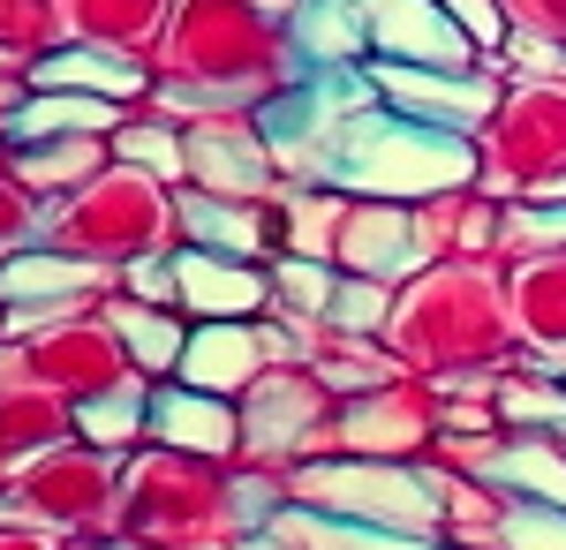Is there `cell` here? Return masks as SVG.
I'll list each match as a JSON object with an SVG mask.
<instances>
[{
    "instance_id": "6da1fadb",
    "label": "cell",
    "mask_w": 566,
    "mask_h": 550,
    "mask_svg": "<svg viewBox=\"0 0 566 550\" xmlns=\"http://www.w3.org/2000/svg\"><path fill=\"white\" fill-rule=\"evenodd\" d=\"M370 23H378V39L392 53H408V61H469V39L431 15L423 0H370Z\"/></svg>"
},
{
    "instance_id": "7a4b0ae2",
    "label": "cell",
    "mask_w": 566,
    "mask_h": 550,
    "mask_svg": "<svg viewBox=\"0 0 566 550\" xmlns=\"http://www.w3.org/2000/svg\"><path fill=\"white\" fill-rule=\"evenodd\" d=\"M151 430L167 437V445H205V453H227L234 445V415L219 408V392H159L151 400Z\"/></svg>"
},
{
    "instance_id": "3957f363",
    "label": "cell",
    "mask_w": 566,
    "mask_h": 550,
    "mask_svg": "<svg viewBox=\"0 0 566 550\" xmlns=\"http://www.w3.org/2000/svg\"><path fill=\"white\" fill-rule=\"evenodd\" d=\"M175 295L197 302L212 325H227L234 309H250V302H264V287L250 279V272H234V264H219V256H181L175 264Z\"/></svg>"
},
{
    "instance_id": "277c9868",
    "label": "cell",
    "mask_w": 566,
    "mask_h": 550,
    "mask_svg": "<svg viewBox=\"0 0 566 550\" xmlns=\"http://www.w3.org/2000/svg\"><path fill=\"white\" fill-rule=\"evenodd\" d=\"M250 355H258V339H242L234 325H205V332L181 347V370H189L197 392H219V384H234L250 370Z\"/></svg>"
},
{
    "instance_id": "5b68a950",
    "label": "cell",
    "mask_w": 566,
    "mask_h": 550,
    "mask_svg": "<svg viewBox=\"0 0 566 550\" xmlns=\"http://www.w3.org/2000/svg\"><path fill=\"white\" fill-rule=\"evenodd\" d=\"M181 226H189L197 242H212V250H242V256L264 242L258 226H250V212H227L219 197H181Z\"/></svg>"
},
{
    "instance_id": "8992f818",
    "label": "cell",
    "mask_w": 566,
    "mask_h": 550,
    "mask_svg": "<svg viewBox=\"0 0 566 550\" xmlns=\"http://www.w3.org/2000/svg\"><path fill=\"white\" fill-rule=\"evenodd\" d=\"M114 325H122V339L136 347L144 370H167V362H181V347H189V339H181L167 317H151V309H114Z\"/></svg>"
},
{
    "instance_id": "52a82bcc",
    "label": "cell",
    "mask_w": 566,
    "mask_h": 550,
    "mask_svg": "<svg viewBox=\"0 0 566 550\" xmlns=\"http://www.w3.org/2000/svg\"><path fill=\"white\" fill-rule=\"evenodd\" d=\"M45 128H114L106 98H39L31 114H15V136H45Z\"/></svg>"
},
{
    "instance_id": "ba28073f",
    "label": "cell",
    "mask_w": 566,
    "mask_h": 550,
    "mask_svg": "<svg viewBox=\"0 0 566 550\" xmlns=\"http://www.w3.org/2000/svg\"><path fill=\"white\" fill-rule=\"evenodd\" d=\"M272 287H280L287 309H303V317H325V309H333V279L317 272V256H287V264L272 272Z\"/></svg>"
},
{
    "instance_id": "9c48e42d",
    "label": "cell",
    "mask_w": 566,
    "mask_h": 550,
    "mask_svg": "<svg viewBox=\"0 0 566 550\" xmlns=\"http://www.w3.org/2000/svg\"><path fill=\"white\" fill-rule=\"evenodd\" d=\"M392 91H400V98H416V106H446V114H438V121H476L483 114V84H453V91H431V84H408V76H392Z\"/></svg>"
},
{
    "instance_id": "30bf717a",
    "label": "cell",
    "mask_w": 566,
    "mask_h": 550,
    "mask_svg": "<svg viewBox=\"0 0 566 550\" xmlns=\"http://www.w3.org/2000/svg\"><path fill=\"white\" fill-rule=\"evenodd\" d=\"M39 84H91V91H136L129 68H106V61H76V53H61V61H45Z\"/></svg>"
},
{
    "instance_id": "8fae6325",
    "label": "cell",
    "mask_w": 566,
    "mask_h": 550,
    "mask_svg": "<svg viewBox=\"0 0 566 550\" xmlns=\"http://www.w3.org/2000/svg\"><path fill=\"white\" fill-rule=\"evenodd\" d=\"M114 144H122V159H136V167H159V181H175V173H181V144H175V136H159V128H122Z\"/></svg>"
},
{
    "instance_id": "7c38bea8",
    "label": "cell",
    "mask_w": 566,
    "mask_h": 550,
    "mask_svg": "<svg viewBox=\"0 0 566 550\" xmlns=\"http://www.w3.org/2000/svg\"><path fill=\"white\" fill-rule=\"evenodd\" d=\"M499 467H514L528 490H544V498H559V506H566V467L552 461V445H514Z\"/></svg>"
},
{
    "instance_id": "4fadbf2b",
    "label": "cell",
    "mask_w": 566,
    "mask_h": 550,
    "mask_svg": "<svg viewBox=\"0 0 566 550\" xmlns=\"http://www.w3.org/2000/svg\"><path fill=\"white\" fill-rule=\"evenodd\" d=\"M333 325H348V332H363V325H378L386 317V295L363 279V287H333V309H325Z\"/></svg>"
},
{
    "instance_id": "5bb4252c",
    "label": "cell",
    "mask_w": 566,
    "mask_h": 550,
    "mask_svg": "<svg viewBox=\"0 0 566 550\" xmlns=\"http://www.w3.org/2000/svg\"><path fill=\"white\" fill-rule=\"evenodd\" d=\"M506 415H514V423L566 430V400H559V392H506Z\"/></svg>"
},
{
    "instance_id": "9a60e30c",
    "label": "cell",
    "mask_w": 566,
    "mask_h": 550,
    "mask_svg": "<svg viewBox=\"0 0 566 550\" xmlns=\"http://www.w3.org/2000/svg\"><path fill=\"white\" fill-rule=\"evenodd\" d=\"M0 287H8V295H23V287H98V279H91V272H45V264H8V279H0Z\"/></svg>"
},
{
    "instance_id": "2e32d148",
    "label": "cell",
    "mask_w": 566,
    "mask_h": 550,
    "mask_svg": "<svg viewBox=\"0 0 566 550\" xmlns=\"http://www.w3.org/2000/svg\"><path fill=\"white\" fill-rule=\"evenodd\" d=\"M129 423H136V400H98V408H84L91 437H129Z\"/></svg>"
},
{
    "instance_id": "e0dca14e",
    "label": "cell",
    "mask_w": 566,
    "mask_h": 550,
    "mask_svg": "<svg viewBox=\"0 0 566 550\" xmlns=\"http://www.w3.org/2000/svg\"><path fill=\"white\" fill-rule=\"evenodd\" d=\"M522 226L528 234H566V219H552V212H522Z\"/></svg>"
},
{
    "instance_id": "ac0fdd59",
    "label": "cell",
    "mask_w": 566,
    "mask_h": 550,
    "mask_svg": "<svg viewBox=\"0 0 566 550\" xmlns=\"http://www.w3.org/2000/svg\"><path fill=\"white\" fill-rule=\"evenodd\" d=\"M461 8H469V15H476V31H491V15H483V0H461Z\"/></svg>"
}]
</instances>
